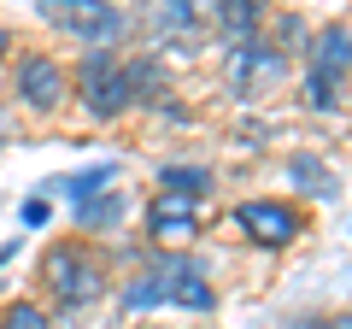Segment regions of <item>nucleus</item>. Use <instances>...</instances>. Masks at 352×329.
<instances>
[{
	"instance_id": "obj_1",
	"label": "nucleus",
	"mask_w": 352,
	"mask_h": 329,
	"mask_svg": "<svg viewBox=\"0 0 352 329\" xmlns=\"http://www.w3.org/2000/svg\"><path fill=\"white\" fill-rule=\"evenodd\" d=\"M82 94H88V112H94V118H118L129 100H135L129 71L112 59V53H100V47L82 59Z\"/></svg>"
},
{
	"instance_id": "obj_2",
	"label": "nucleus",
	"mask_w": 352,
	"mask_h": 329,
	"mask_svg": "<svg viewBox=\"0 0 352 329\" xmlns=\"http://www.w3.org/2000/svg\"><path fill=\"white\" fill-rule=\"evenodd\" d=\"M41 277H47V288L59 294L65 306H82V300L100 294V265L88 253H76V247H53L47 265H41Z\"/></svg>"
},
{
	"instance_id": "obj_3",
	"label": "nucleus",
	"mask_w": 352,
	"mask_h": 329,
	"mask_svg": "<svg viewBox=\"0 0 352 329\" xmlns=\"http://www.w3.org/2000/svg\"><path fill=\"white\" fill-rule=\"evenodd\" d=\"M235 224L247 229L258 247H288V241L300 235V217H294L288 206H276V200H247L235 212Z\"/></svg>"
},
{
	"instance_id": "obj_4",
	"label": "nucleus",
	"mask_w": 352,
	"mask_h": 329,
	"mask_svg": "<svg viewBox=\"0 0 352 329\" xmlns=\"http://www.w3.org/2000/svg\"><path fill=\"white\" fill-rule=\"evenodd\" d=\"M18 100L36 106V112H53V106L65 100V71L41 53V59H24L18 65Z\"/></svg>"
},
{
	"instance_id": "obj_5",
	"label": "nucleus",
	"mask_w": 352,
	"mask_h": 329,
	"mask_svg": "<svg viewBox=\"0 0 352 329\" xmlns=\"http://www.w3.org/2000/svg\"><path fill=\"white\" fill-rule=\"evenodd\" d=\"M147 224H153V241H188L194 229H200V217H194L188 194H159V200L147 206Z\"/></svg>"
},
{
	"instance_id": "obj_6",
	"label": "nucleus",
	"mask_w": 352,
	"mask_h": 329,
	"mask_svg": "<svg viewBox=\"0 0 352 329\" xmlns=\"http://www.w3.org/2000/svg\"><path fill=\"white\" fill-rule=\"evenodd\" d=\"M164 300H176V306H194V312H212V300H217V294L206 288V277H200L194 265L170 259V265H164Z\"/></svg>"
},
{
	"instance_id": "obj_7",
	"label": "nucleus",
	"mask_w": 352,
	"mask_h": 329,
	"mask_svg": "<svg viewBox=\"0 0 352 329\" xmlns=\"http://www.w3.org/2000/svg\"><path fill=\"white\" fill-rule=\"evenodd\" d=\"M288 177L300 182L305 194H317V200H329V194L340 189V182H335V171H323V164H317L311 153H294V159H288Z\"/></svg>"
},
{
	"instance_id": "obj_8",
	"label": "nucleus",
	"mask_w": 352,
	"mask_h": 329,
	"mask_svg": "<svg viewBox=\"0 0 352 329\" xmlns=\"http://www.w3.org/2000/svg\"><path fill=\"white\" fill-rule=\"evenodd\" d=\"M346 65H352V30H323V36H317V71L340 76Z\"/></svg>"
},
{
	"instance_id": "obj_9",
	"label": "nucleus",
	"mask_w": 352,
	"mask_h": 329,
	"mask_svg": "<svg viewBox=\"0 0 352 329\" xmlns=\"http://www.w3.org/2000/svg\"><path fill=\"white\" fill-rule=\"evenodd\" d=\"M82 229H100V224H118V217H124V200H118V194H106V200H82Z\"/></svg>"
},
{
	"instance_id": "obj_10",
	"label": "nucleus",
	"mask_w": 352,
	"mask_h": 329,
	"mask_svg": "<svg viewBox=\"0 0 352 329\" xmlns=\"http://www.w3.org/2000/svg\"><path fill=\"white\" fill-rule=\"evenodd\" d=\"M206 182H212V177H206L200 164H170V171H164V189H176V194L188 189V200H194V194L206 189Z\"/></svg>"
},
{
	"instance_id": "obj_11",
	"label": "nucleus",
	"mask_w": 352,
	"mask_h": 329,
	"mask_svg": "<svg viewBox=\"0 0 352 329\" xmlns=\"http://www.w3.org/2000/svg\"><path fill=\"white\" fill-rule=\"evenodd\" d=\"M0 329H47V312H41V306H30V300H18V306H6Z\"/></svg>"
},
{
	"instance_id": "obj_12",
	"label": "nucleus",
	"mask_w": 352,
	"mask_h": 329,
	"mask_svg": "<svg viewBox=\"0 0 352 329\" xmlns=\"http://www.w3.org/2000/svg\"><path fill=\"white\" fill-rule=\"evenodd\" d=\"M159 300H164V282H159V277H141L135 288L124 294V306H129V312H153Z\"/></svg>"
},
{
	"instance_id": "obj_13",
	"label": "nucleus",
	"mask_w": 352,
	"mask_h": 329,
	"mask_svg": "<svg viewBox=\"0 0 352 329\" xmlns=\"http://www.w3.org/2000/svg\"><path fill=\"white\" fill-rule=\"evenodd\" d=\"M305 106H311V112H329V106H335V76H323V71L305 76Z\"/></svg>"
},
{
	"instance_id": "obj_14",
	"label": "nucleus",
	"mask_w": 352,
	"mask_h": 329,
	"mask_svg": "<svg viewBox=\"0 0 352 329\" xmlns=\"http://www.w3.org/2000/svg\"><path fill=\"white\" fill-rule=\"evenodd\" d=\"M252 24H258V6H252V0L223 6V30H229V36H252Z\"/></svg>"
},
{
	"instance_id": "obj_15",
	"label": "nucleus",
	"mask_w": 352,
	"mask_h": 329,
	"mask_svg": "<svg viewBox=\"0 0 352 329\" xmlns=\"http://www.w3.org/2000/svg\"><path fill=\"white\" fill-rule=\"evenodd\" d=\"M159 30H194V6H182V0H170L159 18H153Z\"/></svg>"
},
{
	"instance_id": "obj_16",
	"label": "nucleus",
	"mask_w": 352,
	"mask_h": 329,
	"mask_svg": "<svg viewBox=\"0 0 352 329\" xmlns=\"http://www.w3.org/2000/svg\"><path fill=\"white\" fill-rule=\"evenodd\" d=\"M106 177H112V171H106V164H94V171H76V177L65 182V189H76V194H94V189H106Z\"/></svg>"
},
{
	"instance_id": "obj_17",
	"label": "nucleus",
	"mask_w": 352,
	"mask_h": 329,
	"mask_svg": "<svg viewBox=\"0 0 352 329\" xmlns=\"http://www.w3.org/2000/svg\"><path fill=\"white\" fill-rule=\"evenodd\" d=\"M24 224H47V200H30L24 206Z\"/></svg>"
},
{
	"instance_id": "obj_18",
	"label": "nucleus",
	"mask_w": 352,
	"mask_h": 329,
	"mask_svg": "<svg viewBox=\"0 0 352 329\" xmlns=\"http://www.w3.org/2000/svg\"><path fill=\"white\" fill-rule=\"evenodd\" d=\"M323 329H352V312H340V317H329Z\"/></svg>"
},
{
	"instance_id": "obj_19",
	"label": "nucleus",
	"mask_w": 352,
	"mask_h": 329,
	"mask_svg": "<svg viewBox=\"0 0 352 329\" xmlns=\"http://www.w3.org/2000/svg\"><path fill=\"white\" fill-rule=\"evenodd\" d=\"M6 136H12V118H6V112H0V141H6Z\"/></svg>"
},
{
	"instance_id": "obj_20",
	"label": "nucleus",
	"mask_w": 352,
	"mask_h": 329,
	"mask_svg": "<svg viewBox=\"0 0 352 329\" xmlns=\"http://www.w3.org/2000/svg\"><path fill=\"white\" fill-rule=\"evenodd\" d=\"M6 259H12V241H0V265H6Z\"/></svg>"
},
{
	"instance_id": "obj_21",
	"label": "nucleus",
	"mask_w": 352,
	"mask_h": 329,
	"mask_svg": "<svg viewBox=\"0 0 352 329\" xmlns=\"http://www.w3.org/2000/svg\"><path fill=\"white\" fill-rule=\"evenodd\" d=\"M0 53H6V30H0Z\"/></svg>"
}]
</instances>
